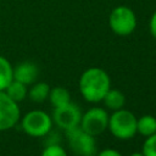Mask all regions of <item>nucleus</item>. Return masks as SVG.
Listing matches in <instances>:
<instances>
[{
	"mask_svg": "<svg viewBox=\"0 0 156 156\" xmlns=\"http://www.w3.org/2000/svg\"><path fill=\"white\" fill-rule=\"evenodd\" d=\"M38 76L39 68L34 62L23 61L13 67V79L26 85H32L33 83H35Z\"/></svg>",
	"mask_w": 156,
	"mask_h": 156,
	"instance_id": "1a4fd4ad",
	"label": "nucleus"
},
{
	"mask_svg": "<svg viewBox=\"0 0 156 156\" xmlns=\"http://www.w3.org/2000/svg\"><path fill=\"white\" fill-rule=\"evenodd\" d=\"M0 156H1V155H0Z\"/></svg>",
	"mask_w": 156,
	"mask_h": 156,
	"instance_id": "412c9836",
	"label": "nucleus"
},
{
	"mask_svg": "<svg viewBox=\"0 0 156 156\" xmlns=\"http://www.w3.org/2000/svg\"><path fill=\"white\" fill-rule=\"evenodd\" d=\"M149 28H150V33H151V35L156 39V11L152 13V16H151V18H150Z\"/></svg>",
	"mask_w": 156,
	"mask_h": 156,
	"instance_id": "6ab92c4d",
	"label": "nucleus"
},
{
	"mask_svg": "<svg viewBox=\"0 0 156 156\" xmlns=\"http://www.w3.org/2000/svg\"><path fill=\"white\" fill-rule=\"evenodd\" d=\"M4 91L6 93V95L9 98H11L16 102L23 101L26 99L27 94H28L27 85L21 83V82H18V80H15V79H12V82L6 87V89Z\"/></svg>",
	"mask_w": 156,
	"mask_h": 156,
	"instance_id": "4468645a",
	"label": "nucleus"
},
{
	"mask_svg": "<svg viewBox=\"0 0 156 156\" xmlns=\"http://www.w3.org/2000/svg\"><path fill=\"white\" fill-rule=\"evenodd\" d=\"M141 152L144 156H156V133L145 138Z\"/></svg>",
	"mask_w": 156,
	"mask_h": 156,
	"instance_id": "dca6fc26",
	"label": "nucleus"
},
{
	"mask_svg": "<svg viewBox=\"0 0 156 156\" xmlns=\"http://www.w3.org/2000/svg\"><path fill=\"white\" fill-rule=\"evenodd\" d=\"M102 102L104 105L111 110V111H117V110H121L124 107V104H126V96L124 94L118 90V89H113V88H110L108 91L105 94L104 99H102Z\"/></svg>",
	"mask_w": 156,
	"mask_h": 156,
	"instance_id": "9d476101",
	"label": "nucleus"
},
{
	"mask_svg": "<svg viewBox=\"0 0 156 156\" xmlns=\"http://www.w3.org/2000/svg\"><path fill=\"white\" fill-rule=\"evenodd\" d=\"M136 133L143 136H150L156 133V117L152 115H144L136 118Z\"/></svg>",
	"mask_w": 156,
	"mask_h": 156,
	"instance_id": "f8f14e48",
	"label": "nucleus"
},
{
	"mask_svg": "<svg viewBox=\"0 0 156 156\" xmlns=\"http://www.w3.org/2000/svg\"><path fill=\"white\" fill-rule=\"evenodd\" d=\"M82 111L77 104H73L72 101L58 107H54L52 110V122L62 130H69L72 128L79 127L80 118H82Z\"/></svg>",
	"mask_w": 156,
	"mask_h": 156,
	"instance_id": "423d86ee",
	"label": "nucleus"
},
{
	"mask_svg": "<svg viewBox=\"0 0 156 156\" xmlns=\"http://www.w3.org/2000/svg\"><path fill=\"white\" fill-rule=\"evenodd\" d=\"M108 113L102 107H91L82 115L79 127L87 133L98 136L102 134L108 126Z\"/></svg>",
	"mask_w": 156,
	"mask_h": 156,
	"instance_id": "0eeeda50",
	"label": "nucleus"
},
{
	"mask_svg": "<svg viewBox=\"0 0 156 156\" xmlns=\"http://www.w3.org/2000/svg\"><path fill=\"white\" fill-rule=\"evenodd\" d=\"M95 156H123V155L115 149H104L100 152H96Z\"/></svg>",
	"mask_w": 156,
	"mask_h": 156,
	"instance_id": "a211bd4d",
	"label": "nucleus"
},
{
	"mask_svg": "<svg viewBox=\"0 0 156 156\" xmlns=\"http://www.w3.org/2000/svg\"><path fill=\"white\" fill-rule=\"evenodd\" d=\"M78 88L85 101L96 104L102 101L105 94L111 88V78L102 68L90 67L80 74Z\"/></svg>",
	"mask_w": 156,
	"mask_h": 156,
	"instance_id": "f257e3e1",
	"label": "nucleus"
},
{
	"mask_svg": "<svg viewBox=\"0 0 156 156\" xmlns=\"http://www.w3.org/2000/svg\"><path fill=\"white\" fill-rule=\"evenodd\" d=\"M13 79V66L11 62L0 55V91H4L6 87Z\"/></svg>",
	"mask_w": 156,
	"mask_h": 156,
	"instance_id": "2eb2a0df",
	"label": "nucleus"
},
{
	"mask_svg": "<svg viewBox=\"0 0 156 156\" xmlns=\"http://www.w3.org/2000/svg\"><path fill=\"white\" fill-rule=\"evenodd\" d=\"M48 100L50 101V104L54 107L63 106V105L71 102V94L63 87H54V88H50Z\"/></svg>",
	"mask_w": 156,
	"mask_h": 156,
	"instance_id": "ddd939ff",
	"label": "nucleus"
},
{
	"mask_svg": "<svg viewBox=\"0 0 156 156\" xmlns=\"http://www.w3.org/2000/svg\"><path fill=\"white\" fill-rule=\"evenodd\" d=\"M52 118L43 110H32L21 117V127L23 132L34 138L46 136L52 129Z\"/></svg>",
	"mask_w": 156,
	"mask_h": 156,
	"instance_id": "7ed1b4c3",
	"label": "nucleus"
},
{
	"mask_svg": "<svg viewBox=\"0 0 156 156\" xmlns=\"http://www.w3.org/2000/svg\"><path fill=\"white\" fill-rule=\"evenodd\" d=\"M128 156H144V155H143V152H132Z\"/></svg>",
	"mask_w": 156,
	"mask_h": 156,
	"instance_id": "aec40b11",
	"label": "nucleus"
},
{
	"mask_svg": "<svg viewBox=\"0 0 156 156\" xmlns=\"http://www.w3.org/2000/svg\"><path fill=\"white\" fill-rule=\"evenodd\" d=\"M108 26L112 32L119 37L132 34L136 27V17L134 11L124 5L115 7L108 16Z\"/></svg>",
	"mask_w": 156,
	"mask_h": 156,
	"instance_id": "39448f33",
	"label": "nucleus"
},
{
	"mask_svg": "<svg viewBox=\"0 0 156 156\" xmlns=\"http://www.w3.org/2000/svg\"><path fill=\"white\" fill-rule=\"evenodd\" d=\"M20 119L21 110L18 102L9 98L5 91H0V132L13 128Z\"/></svg>",
	"mask_w": 156,
	"mask_h": 156,
	"instance_id": "6e6552de",
	"label": "nucleus"
},
{
	"mask_svg": "<svg viewBox=\"0 0 156 156\" xmlns=\"http://www.w3.org/2000/svg\"><path fill=\"white\" fill-rule=\"evenodd\" d=\"M40 156H67L66 150L60 144H49L45 146L40 154Z\"/></svg>",
	"mask_w": 156,
	"mask_h": 156,
	"instance_id": "f3484780",
	"label": "nucleus"
},
{
	"mask_svg": "<svg viewBox=\"0 0 156 156\" xmlns=\"http://www.w3.org/2000/svg\"><path fill=\"white\" fill-rule=\"evenodd\" d=\"M66 139L69 149L77 156H95L96 140L95 136L83 130L80 127L66 130Z\"/></svg>",
	"mask_w": 156,
	"mask_h": 156,
	"instance_id": "20e7f679",
	"label": "nucleus"
},
{
	"mask_svg": "<svg viewBox=\"0 0 156 156\" xmlns=\"http://www.w3.org/2000/svg\"><path fill=\"white\" fill-rule=\"evenodd\" d=\"M49 93H50V85L48 83L35 82L28 89L27 96L30 99V101L37 102V104H40V102H44L45 100H48Z\"/></svg>",
	"mask_w": 156,
	"mask_h": 156,
	"instance_id": "9b49d317",
	"label": "nucleus"
},
{
	"mask_svg": "<svg viewBox=\"0 0 156 156\" xmlns=\"http://www.w3.org/2000/svg\"><path fill=\"white\" fill-rule=\"evenodd\" d=\"M107 129L116 139H132L136 134V117L132 111L126 110L124 107L112 111V113L108 116Z\"/></svg>",
	"mask_w": 156,
	"mask_h": 156,
	"instance_id": "f03ea898",
	"label": "nucleus"
}]
</instances>
